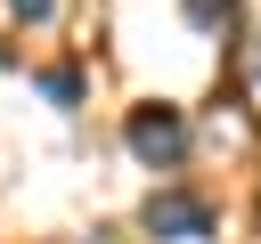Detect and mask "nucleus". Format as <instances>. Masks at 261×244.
<instances>
[{
  "instance_id": "nucleus-1",
  "label": "nucleus",
  "mask_w": 261,
  "mask_h": 244,
  "mask_svg": "<svg viewBox=\"0 0 261 244\" xmlns=\"http://www.w3.org/2000/svg\"><path fill=\"white\" fill-rule=\"evenodd\" d=\"M130 155L155 163V171L179 163V155H188V122H179V106H139V114H130Z\"/></svg>"
},
{
  "instance_id": "nucleus-2",
  "label": "nucleus",
  "mask_w": 261,
  "mask_h": 244,
  "mask_svg": "<svg viewBox=\"0 0 261 244\" xmlns=\"http://www.w3.org/2000/svg\"><path fill=\"white\" fill-rule=\"evenodd\" d=\"M212 228V211H204V195H147V236H204Z\"/></svg>"
},
{
  "instance_id": "nucleus-3",
  "label": "nucleus",
  "mask_w": 261,
  "mask_h": 244,
  "mask_svg": "<svg viewBox=\"0 0 261 244\" xmlns=\"http://www.w3.org/2000/svg\"><path fill=\"white\" fill-rule=\"evenodd\" d=\"M49 8H57V0H16V16H49Z\"/></svg>"
}]
</instances>
